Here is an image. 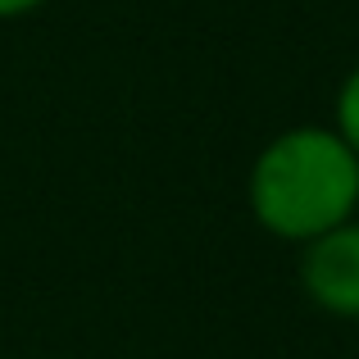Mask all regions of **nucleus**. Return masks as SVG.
<instances>
[{
	"mask_svg": "<svg viewBox=\"0 0 359 359\" xmlns=\"http://www.w3.org/2000/svg\"><path fill=\"white\" fill-rule=\"evenodd\" d=\"M245 205L269 237L305 245L359 219V155L332 123L282 128L250 159Z\"/></svg>",
	"mask_w": 359,
	"mask_h": 359,
	"instance_id": "nucleus-1",
	"label": "nucleus"
},
{
	"mask_svg": "<svg viewBox=\"0 0 359 359\" xmlns=\"http://www.w3.org/2000/svg\"><path fill=\"white\" fill-rule=\"evenodd\" d=\"M296 282L318 314L359 323V219L300 245Z\"/></svg>",
	"mask_w": 359,
	"mask_h": 359,
	"instance_id": "nucleus-2",
	"label": "nucleus"
},
{
	"mask_svg": "<svg viewBox=\"0 0 359 359\" xmlns=\"http://www.w3.org/2000/svg\"><path fill=\"white\" fill-rule=\"evenodd\" d=\"M332 128H337V137H341L346 146L359 155V64L341 78V87H337V100H332Z\"/></svg>",
	"mask_w": 359,
	"mask_h": 359,
	"instance_id": "nucleus-3",
	"label": "nucleus"
},
{
	"mask_svg": "<svg viewBox=\"0 0 359 359\" xmlns=\"http://www.w3.org/2000/svg\"><path fill=\"white\" fill-rule=\"evenodd\" d=\"M50 0H0V23H14V18H27L36 9H46Z\"/></svg>",
	"mask_w": 359,
	"mask_h": 359,
	"instance_id": "nucleus-4",
	"label": "nucleus"
}]
</instances>
